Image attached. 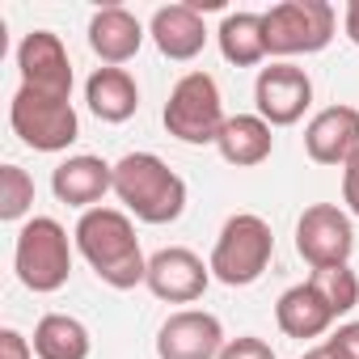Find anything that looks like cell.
<instances>
[{
	"instance_id": "cell-15",
	"label": "cell",
	"mask_w": 359,
	"mask_h": 359,
	"mask_svg": "<svg viewBox=\"0 0 359 359\" xmlns=\"http://www.w3.org/2000/svg\"><path fill=\"white\" fill-rule=\"evenodd\" d=\"M140 43H144V26H140L135 13L110 5V9H97L89 18V47L106 68H118V64L135 60Z\"/></svg>"
},
{
	"instance_id": "cell-16",
	"label": "cell",
	"mask_w": 359,
	"mask_h": 359,
	"mask_svg": "<svg viewBox=\"0 0 359 359\" xmlns=\"http://www.w3.org/2000/svg\"><path fill=\"white\" fill-rule=\"evenodd\" d=\"M152 43L165 60H195L208 43L203 13L195 5H165L152 13Z\"/></svg>"
},
{
	"instance_id": "cell-9",
	"label": "cell",
	"mask_w": 359,
	"mask_h": 359,
	"mask_svg": "<svg viewBox=\"0 0 359 359\" xmlns=\"http://www.w3.org/2000/svg\"><path fill=\"white\" fill-rule=\"evenodd\" d=\"M18 68H22V85L43 93V97H60L72 102V60L60 43V34L51 30H30L18 47Z\"/></svg>"
},
{
	"instance_id": "cell-14",
	"label": "cell",
	"mask_w": 359,
	"mask_h": 359,
	"mask_svg": "<svg viewBox=\"0 0 359 359\" xmlns=\"http://www.w3.org/2000/svg\"><path fill=\"white\" fill-rule=\"evenodd\" d=\"M51 191L60 203L93 212V203H102L106 191H114V165H106L102 156H89V152L68 156L51 173Z\"/></svg>"
},
{
	"instance_id": "cell-18",
	"label": "cell",
	"mask_w": 359,
	"mask_h": 359,
	"mask_svg": "<svg viewBox=\"0 0 359 359\" xmlns=\"http://www.w3.org/2000/svg\"><path fill=\"white\" fill-rule=\"evenodd\" d=\"M275 321H279V330H283L287 338H321L338 317H334L330 304L317 296V287L304 279V283H296V287H287V292L279 296Z\"/></svg>"
},
{
	"instance_id": "cell-6",
	"label": "cell",
	"mask_w": 359,
	"mask_h": 359,
	"mask_svg": "<svg viewBox=\"0 0 359 359\" xmlns=\"http://www.w3.org/2000/svg\"><path fill=\"white\" fill-rule=\"evenodd\" d=\"M334 5L330 0H283L262 13L266 26V55H313L325 51L334 39Z\"/></svg>"
},
{
	"instance_id": "cell-22",
	"label": "cell",
	"mask_w": 359,
	"mask_h": 359,
	"mask_svg": "<svg viewBox=\"0 0 359 359\" xmlns=\"http://www.w3.org/2000/svg\"><path fill=\"white\" fill-rule=\"evenodd\" d=\"M309 283L317 287V296L330 304L334 317H342L359 304V275L351 266H321V271L309 275Z\"/></svg>"
},
{
	"instance_id": "cell-28",
	"label": "cell",
	"mask_w": 359,
	"mask_h": 359,
	"mask_svg": "<svg viewBox=\"0 0 359 359\" xmlns=\"http://www.w3.org/2000/svg\"><path fill=\"white\" fill-rule=\"evenodd\" d=\"M342 26H346V39L359 47V0H351L346 13H342Z\"/></svg>"
},
{
	"instance_id": "cell-7",
	"label": "cell",
	"mask_w": 359,
	"mask_h": 359,
	"mask_svg": "<svg viewBox=\"0 0 359 359\" xmlns=\"http://www.w3.org/2000/svg\"><path fill=\"white\" fill-rule=\"evenodd\" d=\"M9 123H13L18 140L26 148H34V152H64L81 135V118H76L72 102L43 97V93H34L26 85L9 102Z\"/></svg>"
},
{
	"instance_id": "cell-13",
	"label": "cell",
	"mask_w": 359,
	"mask_h": 359,
	"mask_svg": "<svg viewBox=\"0 0 359 359\" xmlns=\"http://www.w3.org/2000/svg\"><path fill=\"white\" fill-rule=\"evenodd\" d=\"M304 152L317 165H346L359 152V110L355 106H325L304 127Z\"/></svg>"
},
{
	"instance_id": "cell-17",
	"label": "cell",
	"mask_w": 359,
	"mask_h": 359,
	"mask_svg": "<svg viewBox=\"0 0 359 359\" xmlns=\"http://www.w3.org/2000/svg\"><path fill=\"white\" fill-rule=\"evenodd\" d=\"M85 102L102 123H127L140 110V85L127 68H97L85 81Z\"/></svg>"
},
{
	"instance_id": "cell-19",
	"label": "cell",
	"mask_w": 359,
	"mask_h": 359,
	"mask_svg": "<svg viewBox=\"0 0 359 359\" xmlns=\"http://www.w3.org/2000/svg\"><path fill=\"white\" fill-rule=\"evenodd\" d=\"M216 148H220V156H224L229 165L254 169V165H262V161L271 156L275 135H271V123H266V118H258V114H233V118L224 123Z\"/></svg>"
},
{
	"instance_id": "cell-27",
	"label": "cell",
	"mask_w": 359,
	"mask_h": 359,
	"mask_svg": "<svg viewBox=\"0 0 359 359\" xmlns=\"http://www.w3.org/2000/svg\"><path fill=\"white\" fill-rule=\"evenodd\" d=\"M34 346L18 334V330H0V359H30Z\"/></svg>"
},
{
	"instance_id": "cell-20",
	"label": "cell",
	"mask_w": 359,
	"mask_h": 359,
	"mask_svg": "<svg viewBox=\"0 0 359 359\" xmlns=\"http://www.w3.org/2000/svg\"><path fill=\"white\" fill-rule=\"evenodd\" d=\"M220 39V55L237 68H254L266 60V26L262 13H229L216 30Z\"/></svg>"
},
{
	"instance_id": "cell-25",
	"label": "cell",
	"mask_w": 359,
	"mask_h": 359,
	"mask_svg": "<svg viewBox=\"0 0 359 359\" xmlns=\"http://www.w3.org/2000/svg\"><path fill=\"white\" fill-rule=\"evenodd\" d=\"M325 346L338 355V359H359V321H346L334 330V338H325Z\"/></svg>"
},
{
	"instance_id": "cell-8",
	"label": "cell",
	"mask_w": 359,
	"mask_h": 359,
	"mask_svg": "<svg viewBox=\"0 0 359 359\" xmlns=\"http://www.w3.org/2000/svg\"><path fill=\"white\" fill-rule=\"evenodd\" d=\"M355 250V229L346 220V212H338L334 203H313L304 208V216L296 220V254L321 271V266H346Z\"/></svg>"
},
{
	"instance_id": "cell-24",
	"label": "cell",
	"mask_w": 359,
	"mask_h": 359,
	"mask_svg": "<svg viewBox=\"0 0 359 359\" xmlns=\"http://www.w3.org/2000/svg\"><path fill=\"white\" fill-rule=\"evenodd\" d=\"M220 359H275V351H271V342H262V338H254V334H241V338L224 342Z\"/></svg>"
},
{
	"instance_id": "cell-12",
	"label": "cell",
	"mask_w": 359,
	"mask_h": 359,
	"mask_svg": "<svg viewBox=\"0 0 359 359\" xmlns=\"http://www.w3.org/2000/svg\"><path fill=\"white\" fill-rule=\"evenodd\" d=\"M220 351H224V325L216 313L203 309L173 313L156 334L161 359H220Z\"/></svg>"
},
{
	"instance_id": "cell-10",
	"label": "cell",
	"mask_w": 359,
	"mask_h": 359,
	"mask_svg": "<svg viewBox=\"0 0 359 359\" xmlns=\"http://www.w3.org/2000/svg\"><path fill=\"white\" fill-rule=\"evenodd\" d=\"M254 102H258V118H266L271 127H292L313 106V81L296 64H271L254 81Z\"/></svg>"
},
{
	"instance_id": "cell-3",
	"label": "cell",
	"mask_w": 359,
	"mask_h": 359,
	"mask_svg": "<svg viewBox=\"0 0 359 359\" xmlns=\"http://www.w3.org/2000/svg\"><path fill=\"white\" fill-rule=\"evenodd\" d=\"M275 258V237H271V224L254 212H237L224 220L216 245H212V275L229 287H250L262 279V271L271 266Z\"/></svg>"
},
{
	"instance_id": "cell-2",
	"label": "cell",
	"mask_w": 359,
	"mask_h": 359,
	"mask_svg": "<svg viewBox=\"0 0 359 359\" xmlns=\"http://www.w3.org/2000/svg\"><path fill=\"white\" fill-rule=\"evenodd\" d=\"M114 195L144 224H173L187 212V182L152 152H127L114 165Z\"/></svg>"
},
{
	"instance_id": "cell-1",
	"label": "cell",
	"mask_w": 359,
	"mask_h": 359,
	"mask_svg": "<svg viewBox=\"0 0 359 359\" xmlns=\"http://www.w3.org/2000/svg\"><path fill=\"white\" fill-rule=\"evenodd\" d=\"M76 250L85 254V262L93 266V275L118 292L135 287L148 279V258L140 254V237L135 224L127 220V212L118 208H93L76 220Z\"/></svg>"
},
{
	"instance_id": "cell-4",
	"label": "cell",
	"mask_w": 359,
	"mask_h": 359,
	"mask_svg": "<svg viewBox=\"0 0 359 359\" xmlns=\"http://www.w3.org/2000/svg\"><path fill=\"white\" fill-rule=\"evenodd\" d=\"M13 266H18V279L30 287V292H60L72 275V245H68V233L60 220L51 216H34L22 224L18 233V250H13Z\"/></svg>"
},
{
	"instance_id": "cell-26",
	"label": "cell",
	"mask_w": 359,
	"mask_h": 359,
	"mask_svg": "<svg viewBox=\"0 0 359 359\" xmlns=\"http://www.w3.org/2000/svg\"><path fill=\"white\" fill-rule=\"evenodd\" d=\"M342 203L351 208V216H359V152L342 165Z\"/></svg>"
},
{
	"instance_id": "cell-5",
	"label": "cell",
	"mask_w": 359,
	"mask_h": 359,
	"mask_svg": "<svg viewBox=\"0 0 359 359\" xmlns=\"http://www.w3.org/2000/svg\"><path fill=\"white\" fill-rule=\"evenodd\" d=\"M165 131L182 144H216L224 131V102H220V85L208 72H187L173 85L169 102H165Z\"/></svg>"
},
{
	"instance_id": "cell-21",
	"label": "cell",
	"mask_w": 359,
	"mask_h": 359,
	"mask_svg": "<svg viewBox=\"0 0 359 359\" xmlns=\"http://www.w3.org/2000/svg\"><path fill=\"white\" fill-rule=\"evenodd\" d=\"M34 355L39 359H89V346H93V338H89V330L76 321V317H68V313H47L39 325H34Z\"/></svg>"
},
{
	"instance_id": "cell-29",
	"label": "cell",
	"mask_w": 359,
	"mask_h": 359,
	"mask_svg": "<svg viewBox=\"0 0 359 359\" xmlns=\"http://www.w3.org/2000/svg\"><path fill=\"white\" fill-rule=\"evenodd\" d=\"M300 359H338V355H334V351H330V346L321 342V346H313V351H304Z\"/></svg>"
},
{
	"instance_id": "cell-11",
	"label": "cell",
	"mask_w": 359,
	"mask_h": 359,
	"mask_svg": "<svg viewBox=\"0 0 359 359\" xmlns=\"http://www.w3.org/2000/svg\"><path fill=\"white\" fill-rule=\"evenodd\" d=\"M148 292L156 300H169V304H191L208 292L212 283V266L187 250V245H169V250H156L148 258Z\"/></svg>"
},
{
	"instance_id": "cell-23",
	"label": "cell",
	"mask_w": 359,
	"mask_h": 359,
	"mask_svg": "<svg viewBox=\"0 0 359 359\" xmlns=\"http://www.w3.org/2000/svg\"><path fill=\"white\" fill-rule=\"evenodd\" d=\"M34 208V177L22 165H0V220H22Z\"/></svg>"
}]
</instances>
